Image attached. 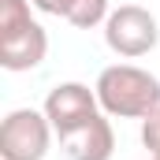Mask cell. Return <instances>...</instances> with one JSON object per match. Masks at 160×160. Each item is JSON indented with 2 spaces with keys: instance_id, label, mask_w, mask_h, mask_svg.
<instances>
[{
  "instance_id": "obj_1",
  "label": "cell",
  "mask_w": 160,
  "mask_h": 160,
  "mask_svg": "<svg viewBox=\"0 0 160 160\" xmlns=\"http://www.w3.org/2000/svg\"><path fill=\"white\" fill-rule=\"evenodd\" d=\"M97 101L104 116L116 119H145L160 108V78L134 63H112L97 78Z\"/></svg>"
},
{
  "instance_id": "obj_2",
  "label": "cell",
  "mask_w": 160,
  "mask_h": 160,
  "mask_svg": "<svg viewBox=\"0 0 160 160\" xmlns=\"http://www.w3.org/2000/svg\"><path fill=\"white\" fill-rule=\"evenodd\" d=\"M104 41L108 48L123 60H138L145 52H153L160 41V26L153 11H145L142 4H119L108 19H104Z\"/></svg>"
},
{
  "instance_id": "obj_3",
  "label": "cell",
  "mask_w": 160,
  "mask_h": 160,
  "mask_svg": "<svg viewBox=\"0 0 160 160\" xmlns=\"http://www.w3.org/2000/svg\"><path fill=\"white\" fill-rule=\"evenodd\" d=\"M52 145V123L38 108H15L0 123V157L4 160H45Z\"/></svg>"
},
{
  "instance_id": "obj_4",
  "label": "cell",
  "mask_w": 160,
  "mask_h": 160,
  "mask_svg": "<svg viewBox=\"0 0 160 160\" xmlns=\"http://www.w3.org/2000/svg\"><path fill=\"white\" fill-rule=\"evenodd\" d=\"M97 108H101V101H97V89H89V86H82V82H60L56 89H48V97H45V116L52 123V130L60 134V138H67V134H75L78 127L97 116Z\"/></svg>"
},
{
  "instance_id": "obj_5",
  "label": "cell",
  "mask_w": 160,
  "mask_h": 160,
  "mask_svg": "<svg viewBox=\"0 0 160 160\" xmlns=\"http://www.w3.org/2000/svg\"><path fill=\"white\" fill-rule=\"evenodd\" d=\"M60 142H63V153L71 160H112V153H116V130H112L108 116H101V112Z\"/></svg>"
},
{
  "instance_id": "obj_6",
  "label": "cell",
  "mask_w": 160,
  "mask_h": 160,
  "mask_svg": "<svg viewBox=\"0 0 160 160\" xmlns=\"http://www.w3.org/2000/svg\"><path fill=\"white\" fill-rule=\"evenodd\" d=\"M45 52H48V34H45V26L34 19L15 38L0 41V67L4 71H30V67H38L41 60H45Z\"/></svg>"
},
{
  "instance_id": "obj_7",
  "label": "cell",
  "mask_w": 160,
  "mask_h": 160,
  "mask_svg": "<svg viewBox=\"0 0 160 160\" xmlns=\"http://www.w3.org/2000/svg\"><path fill=\"white\" fill-rule=\"evenodd\" d=\"M108 15H112L108 0H67V4H63V19H67L71 26H78V30L101 26Z\"/></svg>"
},
{
  "instance_id": "obj_8",
  "label": "cell",
  "mask_w": 160,
  "mask_h": 160,
  "mask_svg": "<svg viewBox=\"0 0 160 160\" xmlns=\"http://www.w3.org/2000/svg\"><path fill=\"white\" fill-rule=\"evenodd\" d=\"M30 22H34L30 19V0H0V41L15 38Z\"/></svg>"
},
{
  "instance_id": "obj_9",
  "label": "cell",
  "mask_w": 160,
  "mask_h": 160,
  "mask_svg": "<svg viewBox=\"0 0 160 160\" xmlns=\"http://www.w3.org/2000/svg\"><path fill=\"white\" fill-rule=\"evenodd\" d=\"M142 145L149 149V157H160V108L142 119Z\"/></svg>"
},
{
  "instance_id": "obj_10",
  "label": "cell",
  "mask_w": 160,
  "mask_h": 160,
  "mask_svg": "<svg viewBox=\"0 0 160 160\" xmlns=\"http://www.w3.org/2000/svg\"><path fill=\"white\" fill-rule=\"evenodd\" d=\"M38 11H45V15H63V4L67 0H30Z\"/></svg>"
},
{
  "instance_id": "obj_11",
  "label": "cell",
  "mask_w": 160,
  "mask_h": 160,
  "mask_svg": "<svg viewBox=\"0 0 160 160\" xmlns=\"http://www.w3.org/2000/svg\"><path fill=\"white\" fill-rule=\"evenodd\" d=\"M149 160H160V157H149Z\"/></svg>"
}]
</instances>
